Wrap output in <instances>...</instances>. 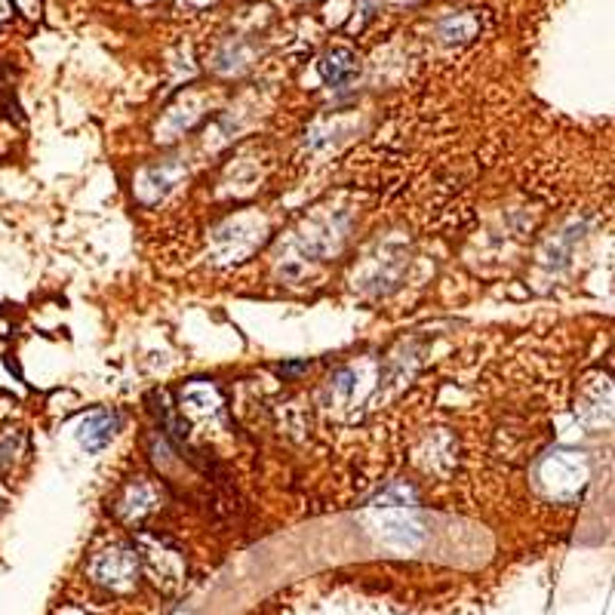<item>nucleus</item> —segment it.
Listing matches in <instances>:
<instances>
[{
    "label": "nucleus",
    "mask_w": 615,
    "mask_h": 615,
    "mask_svg": "<svg viewBox=\"0 0 615 615\" xmlns=\"http://www.w3.org/2000/svg\"><path fill=\"white\" fill-rule=\"evenodd\" d=\"M585 480H588V465L576 453H560V456H554L542 465V483L557 499L576 496V492L585 486Z\"/></svg>",
    "instance_id": "nucleus-1"
},
{
    "label": "nucleus",
    "mask_w": 615,
    "mask_h": 615,
    "mask_svg": "<svg viewBox=\"0 0 615 615\" xmlns=\"http://www.w3.org/2000/svg\"><path fill=\"white\" fill-rule=\"evenodd\" d=\"M96 579L108 588H133L136 576H139V560L130 551H105L96 563H93Z\"/></svg>",
    "instance_id": "nucleus-2"
},
{
    "label": "nucleus",
    "mask_w": 615,
    "mask_h": 615,
    "mask_svg": "<svg viewBox=\"0 0 615 615\" xmlns=\"http://www.w3.org/2000/svg\"><path fill=\"white\" fill-rule=\"evenodd\" d=\"M114 434H117V416L111 413V409H96V413H90L77 428V440L87 453H99V449H105Z\"/></svg>",
    "instance_id": "nucleus-3"
},
{
    "label": "nucleus",
    "mask_w": 615,
    "mask_h": 615,
    "mask_svg": "<svg viewBox=\"0 0 615 615\" xmlns=\"http://www.w3.org/2000/svg\"><path fill=\"white\" fill-rule=\"evenodd\" d=\"M320 74L330 87H348L351 80L360 74V65H357V56L345 47H336L323 56L320 62Z\"/></svg>",
    "instance_id": "nucleus-4"
},
{
    "label": "nucleus",
    "mask_w": 615,
    "mask_h": 615,
    "mask_svg": "<svg viewBox=\"0 0 615 615\" xmlns=\"http://www.w3.org/2000/svg\"><path fill=\"white\" fill-rule=\"evenodd\" d=\"M453 34H459V40H468V37L474 34V19H468V16H462L459 22L449 19V22L443 25V37L453 40Z\"/></svg>",
    "instance_id": "nucleus-5"
},
{
    "label": "nucleus",
    "mask_w": 615,
    "mask_h": 615,
    "mask_svg": "<svg viewBox=\"0 0 615 615\" xmlns=\"http://www.w3.org/2000/svg\"><path fill=\"white\" fill-rule=\"evenodd\" d=\"M16 434H7V437H0V471H4L10 462H13V453H16V443H13Z\"/></svg>",
    "instance_id": "nucleus-6"
}]
</instances>
